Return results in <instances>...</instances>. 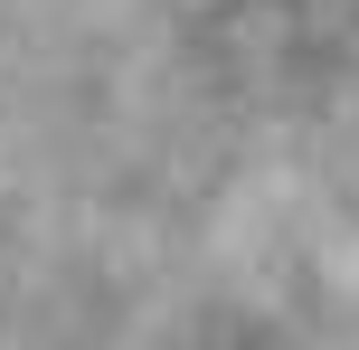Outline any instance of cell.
Returning a JSON list of instances; mask_svg holds the SVG:
<instances>
[{"label":"cell","mask_w":359,"mask_h":350,"mask_svg":"<svg viewBox=\"0 0 359 350\" xmlns=\"http://www.w3.org/2000/svg\"><path fill=\"white\" fill-rule=\"evenodd\" d=\"M217 67L312 142L359 152V0H217Z\"/></svg>","instance_id":"6da1fadb"}]
</instances>
